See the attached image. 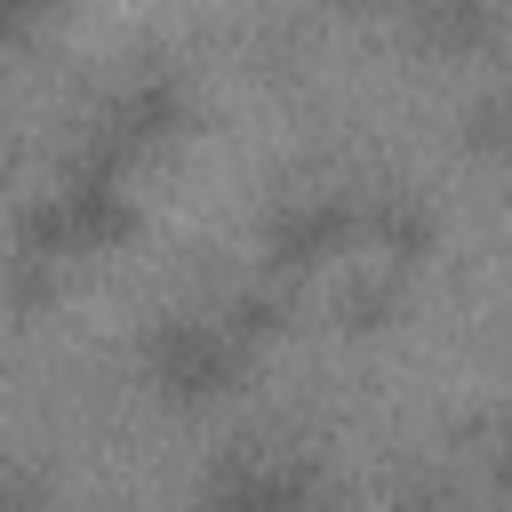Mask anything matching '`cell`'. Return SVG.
I'll use <instances>...</instances> for the list:
<instances>
[{
    "mask_svg": "<svg viewBox=\"0 0 512 512\" xmlns=\"http://www.w3.org/2000/svg\"><path fill=\"white\" fill-rule=\"evenodd\" d=\"M280 328V280L264 272V288H224L200 304H176L144 328V384L168 408H216L248 384L264 336Z\"/></svg>",
    "mask_w": 512,
    "mask_h": 512,
    "instance_id": "cell-1",
    "label": "cell"
},
{
    "mask_svg": "<svg viewBox=\"0 0 512 512\" xmlns=\"http://www.w3.org/2000/svg\"><path fill=\"white\" fill-rule=\"evenodd\" d=\"M184 128H192L184 88H176L168 72H136V80H120V88H112V96L80 120L72 152H88V160H104V168L136 176V168H144V160H160Z\"/></svg>",
    "mask_w": 512,
    "mask_h": 512,
    "instance_id": "cell-2",
    "label": "cell"
},
{
    "mask_svg": "<svg viewBox=\"0 0 512 512\" xmlns=\"http://www.w3.org/2000/svg\"><path fill=\"white\" fill-rule=\"evenodd\" d=\"M360 248V192H280L272 216H264V272L288 288V280H312V272H336L344 256Z\"/></svg>",
    "mask_w": 512,
    "mask_h": 512,
    "instance_id": "cell-3",
    "label": "cell"
},
{
    "mask_svg": "<svg viewBox=\"0 0 512 512\" xmlns=\"http://www.w3.org/2000/svg\"><path fill=\"white\" fill-rule=\"evenodd\" d=\"M216 496H232V504H304V496H320V464L304 456V448H280V440H248L232 464H216V480H208Z\"/></svg>",
    "mask_w": 512,
    "mask_h": 512,
    "instance_id": "cell-4",
    "label": "cell"
},
{
    "mask_svg": "<svg viewBox=\"0 0 512 512\" xmlns=\"http://www.w3.org/2000/svg\"><path fill=\"white\" fill-rule=\"evenodd\" d=\"M392 16L424 56H480L496 40V24H504L496 0H400Z\"/></svg>",
    "mask_w": 512,
    "mask_h": 512,
    "instance_id": "cell-5",
    "label": "cell"
},
{
    "mask_svg": "<svg viewBox=\"0 0 512 512\" xmlns=\"http://www.w3.org/2000/svg\"><path fill=\"white\" fill-rule=\"evenodd\" d=\"M464 128H472V152H488V160H512V88L480 96Z\"/></svg>",
    "mask_w": 512,
    "mask_h": 512,
    "instance_id": "cell-6",
    "label": "cell"
},
{
    "mask_svg": "<svg viewBox=\"0 0 512 512\" xmlns=\"http://www.w3.org/2000/svg\"><path fill=\"white\" fill-rule=\"evenodd\" d=\"M56 8H64V0H0V56H8V48H24Z\"/></svg>",
    "mask_w": 512,
    "mask_h": 512,
    "instance_id": "cell-7",
    "label": "cell"
},
{
    "mask_svg": "<svg viewBox=\"0 0 512 512\" xmlns=\"http://www.w3.org/2000/svg\"><path fill=\"white\" fill-rule=\"evenodd\" d=\"M496 496H512V432L496 440Z\"/></svg>",
    "mask_w": 512,
    "mask_h": 512,
    "instance_id": "cell-8",
    "label": "cell"
},
{
    "mask_svg": "<svg viewBox=\"0 0 512 512\" xmlns=\"http://www.w3.org/2000/svg\"><path fill=\"white\" fill-rule=\"evenodd\" d=\"M336 8H352V16H392L400 0H336Z\"/></svg>",
    "mask_w": 512,
    "mask_h": 512,
    "instance_id": "cell-9",
    "label": "cell"
},
{
    "mask_svg": "<svg viewBox=\"0 0 512 512\" xmlns=\"http://www.w3.org/2000/svg\"><path fill=\"white\" fill-rule=\"evenodd\" d=\"M504 432H512V416H504Z\"/></svg>",
    "mask_w": 512,
    "mask_h": 512,
    "instance_id": "cell-10",
    "label": "cell"
}]
</instances>
